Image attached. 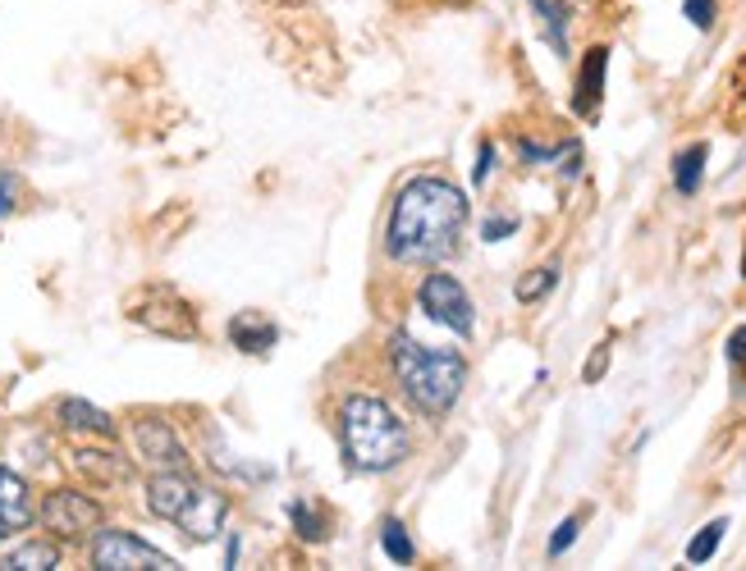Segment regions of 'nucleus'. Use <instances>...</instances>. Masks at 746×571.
Returning a JSON list of instances; mask_svg holds the SVG:
<instances>
[{
  "instance_id": "nucleus-1",
  "label": "nucleus",
  "mask_w": 746,
  "mask_h": 571,
  "mask_svg": "<svg viewBox=\"0 0 746 571\" xmlns=\"http://www.w3.org/2000/svg\"><path fill=\"white\" fill-rule=\"evenodd\" d=\"M467 228V197L450 179L422 174L399 187L390 224H385V252L399 265H435L458 252Z\"/></svg>"
},
{
  "instance_id": "nucleus-2",
  "label": "nucleus",
  "mask_w": 746,
  "mask_h": 571,
  "mask_svg": "<svg viewBox=\"0 0 746 571\" xmlns=\"http://www.w3.org/2000/svg\"><path fill=\"white\" fill-rule=\"evenodd\" d=\"M340 439H344V462L357 476H385L407 462L413 452V430L403 416L371 394H349L340 407Z\"/></svg>"
},
{
  "instance_id": "nucleus-3",
  "label": "nucleus",
  "mask_w": 746,
  "mask_h": 571,
  "mask_svg": "<svg viewBox=\"0 0 746 571\" xmlns=\"http://www.w3.org/2000/svg\"><path fill=\"white\" fill-rule=\"evenodd\" d=\"M390 366L403 398L413 402V411L440 421L450 411L467 385V361L454 348H431V343H417L413 334L394 329L390 334Z\"/></svg>"
},
{
  "instance_id": "nucleus-4",
  "label": "nucleus",
  "mask_w": 746,
  "mask_h": 571,
  "mask_svg": "<svg viewBox=\"0 0 746 571\" xmlns=\"http://www.w3.org/2000/svg\"><path fill=\"white\" fill-rule=\"evenodd\" d=\"M37 521L51 530V540L73 544V540H92L105 526V508L83 489H51L42 508H37Z\"/></svg>"
},
{
  "instance_id": "nucleus-5",
  "label": "nucleus",
  "mask_w": 746,
  "mask_h": 571,
  "mask_svg": "<svg viewBox=\"0 0 746 571\" xmlns=\"http://www.w3.org/2000/svg\"><path fill=\"white\" fill-rule=\"evenodd\" d=\"M129 320H138L142 329H152L161 338H179V343H193L202 329H198V312L183 302L174 288L157 284V288H142L133 302H129Z\"/></svg>"
},
{
  "instance_id": "nucleus-6",
  "label": "nucleus",
  "mask_w": 746,
  "mask_h": 571,
  "mask_svg": "<svg viewBox=\"0 0 746 571\" xmlns=\"http://www.w3.org/2000/svg\"><path fill=\"white\" fill-rule=\"evenodd\" d=\"M92 567L97 571H174L179 562L170 553H161L157 544L138 540L133 530L101 526L92 536Z\"/></svg>"
},
{
  "instance_id": "nucleus-7",
  "label": "nucleus",
  "mask_w": 746,
  "mask_h": 571,
  "mask_svg": "<svg viewBox=\"0 0 746 571\" xmlns=\"http://www.w3.org/2000/svg\"><path fill=\"white\" fill-rule=\"evenodd\" d=\"M417 307L444 325L458 338H472L476 334V307H472V293L454 279V275H426L422 288H417Z\"/></svg>"
},
{
  "instance_id": "nucleus-8",
  "label": "nucleus",
  "mask_w": 746,
  "mask_h": 571,
  "mask_svg": "<svg viewBox=\"0 0 746 571\" xmlns=\"http://www.w3.org/2000/svg\"><path fill=\"white\" fill-rule=\"evenodd\" d=\"M133 448L152 471H189L193 467L183 439L174 435L170 421H161V416H138V421H133Z\"/></svg>"
},
{
  "instance_id": "nucleus-9",
  "label": "nucleus",
  "mask_w": 746,
  "mask_h": 571,
  "mask_svg": "<svg viewBox=\"0 0 746 571\" xmlns=\"http://www.w3.org/2000/svg\"><path fill=\"white\" fill-rule=\"evenodd\" d=\"M69 467L97 489H124L133 480V462L115 448H73Z\"/></svg>"
},
{
  "instance_id": "nucleus-10",
  "label": "nucleus",
  "mask_w": 746,
  "mask_h": 571,
  "mask_svg": "<svg viewBox=\"0 0 746 571\" xmlns=\"http://www.w3.org/2000/svg\"><path fill=\"white\" fill-rule=\"evenodd\" d=\"M225 517H230V499H225V493H215V489L198 485L193 503L183 508V517H179L174 526H179V530H183V536H189V540L206 544V540H215L220 530H225Z\"/></svg>"
},
{
  "instance_id": "nucleus-11",
  "label": "nucleus",
  "mask_w": 746,
  "mask_h": 571,
  "mask_svg": "<svg viewBox=\"0 0 746 571\" xmlns=\"http://www.w3.org/2000/svg\"><path fill=\"white\" fill-rule=\"evenodd\" d=\"M193 493H198V480L189 471H152V480H147V512L161 521H179L183 508L193 503Z\"/></svg>"
},
{
  "instance_id": "nucleus-12",
  "label": "nucleus",
  "mask_w": 746,
  "mask_h": 571,
  "mask_svg": "<svg viewBox=\"0 0 746 571\" xmlns=\"http://www.w3.org/2000/svg\"><path fill=\"white\" fill-rule=\"evenodd\" d=\"M32 521H37V503H32L28 480L10 467H0V526H6L10 536H19Z\"/></svg>"
},
{
  "instance_id": "nucleus-13",
  "label": "nucleus",
  "mask_w": 746,
  "mask_h": 571,
  "mask_svg": "<svg viewBox=\"0 0 746 571\" xmlns=\"http://www.w3.org/2000/svg\"><path fill=\"white\" fill-rule=\"evenodd\" d=\"M605 69H609V47H591L586 60H582V73H577V92H573V110L582 114V120H595V114H601Z\"/></svg>"
},
{
  "instance_id": "nucleus-14",
  "label": "nucleus",
  "mask_w": 746,
  "mask_h": 571,
  "mask_svg": "<svg viewBox=\"0 0 746 571\" xmlns=\"http://www.w3.org/2000/svg\"><path fill=\"white\" fill-rule=\"evenodd\" d=\"M56 416H60V426L64 430H73V435H92V439H115V416L110 411H101L97 402H88V398H64L60 407H56Z\"/></svg>"
},
{
  "instance_id": "nucleus-15",
  "label": "nucleus",
  "mask_w": 746,
  "mask_h": 571,
  "mask_svg": "<svg viewBox=\"0 0 746 571\" xmlns=\"http://www.w3.org/2000/svg\"><path fill=\"white\" fill-rule=\"evenodd\" d=\"M275 338H280V329L256 312H243L230 320V343L239 353H266V348H275Z\"/></svg>"
},
{
  "instance_id": "nucleus-16",
  "label": "nucleus",
  "mask_w": 746,
  "mask_h": 571,
  "mask_svg": "<svg viewBox=\"0 0 746 571\" xmlns=\"http://www.w3.org/2000/svg\"><path fill=\"white\" fill-rule=\"evenodd\" d=\"M705 161H710V146H705V142H692L687 151H678V156H674V187H678L683 197H696V193H700Z\"/></svg>"
},
{
  "instance_id": "nucleus-17",
  "label": "nucleus",
  "mask_w": 746,
  "mask_h": 571,
  "mask_svg": "<svg viewBox=\"0 0 746 571\" xmlns=\"http://www.w3.org/2000/svg\"><path fill=\"white\" fill-rule=\"evenodd\" d=\"M60 562H64L60 540H28V544L6 553V567H14V571H51Z\"/></svg>"
},
{
  "instance_id": "nucleus-18",
  "label": "nucleus",
  "mask_w": 746,
  "mask_h": 571,
  "mask_svg": "<svg viewBox=\"0 0 746 571\" xmlns=\"http://www.w3.org/2000/svg\"><path fill=\"white\" fill-rule=\"evenodd\" d=\"M724 530H728V517H715L710 526H700V536L687 544V562H692V567L710 562V558L719 553V544H724Z\"/></svg>"
},
{
  "instance_id": "nucleus-19",
  "label": "nucleus",
  "mask_w": 746,
  "mask_h": 571,
  "mask_svg": "<svg viewBox=\"0 0 746 571\" xmlns=\"http://www.w3.org/2000/svg\"><path fill=\"white\" fill-rule=\"evenodd\" d=\"M554 284H558V265H541V271H527V275H522L513 293H517L522 307H532V302H541Z\"/></svg>"
},
{
  "instance_id": "nucleus-20",
  "label": "nucleus",
  "mask_w": 746,
  "mask_h": 571,
  "mask_svg": "<svg viewBox=\"0 0 746 571\" xmlns=\"http://www.w3.org/2000/svg\"><path fill=\"white\" fill-rule=\"evenodd\" d=\"M381 549H385V553H390V562H399V567H407V562L417 558V549H413V540H407L403 521H394V517L381 526Z\"/></svg>"
},
{
  "instance_id": "nucleus-21",
  "label": "nucleus",
  "mask_w": 746,
  "mask_h": 571,
  "mask_svg": "<svg viewBox=\"0 0 746 571\" xmlns=\"http://www.w3.org/2000/svg\"><path fill=\"white\" fill-rule=\"evenodd\" d=\"M289 521H293V530H298V540H308V544H321V540H325V521H321L303 499L289 503Z\"/></svg>"
},
{
  "instance_id": "nucleus-22",
  "label": "nucleus",
  "mask_w": 746,
  "mask_h": 571,
  "mask_svg": "<svg viewBox=\"0 0 746 571\" xmlns=\"http://www.w3.org/2000/svg\"><path fill=\"white\" fill-rule=\"evenodd\" d=\"M532 10L545 19V37L554 42V51L564 55L568 51V42H564V28H568V10L564 6H550V0H532Z\"/></svg>"
},
{
  "instance_id": "nucleus-23",
  "label": "nucleus",
  "mask_w": 746,
  "mask_h": 571,
  "mask_svg": "<svg viewBox=\"0 0 746 571\" xmlns=\"http://www.w3.org/2000/svg\"><path fill=\"white\" fill-rule=\"evenodd\" d=\"M577 536H582V512H573V517L558 521V530L550 536V558H564V553L577 544Z\"/></svg>"
},
{
  "instance_id": "nucleus-24",
  "label": "nucleus",
  "mask_w": 746,
  "mask_h": 571,
  "mask_svg": "<svg viewBox=\"0 0 746 571\" xmlns=\"http://www.w3.org/2000/svg\"><path fill=\"white\" fill-rule=\"evenodd\" d=\"M683 19H692V28H700V32H710L719 19V6L715 0H683Z\"/></svg>"
},
{
  "instance_id": "nucleus-25",
  "label": "nucleus",
  "mask_w": 746,
  "mask_h": 571,
  "mask_svg": "<svg viewBox=\"0 0 746 571\" xmlns=\"http://www.w3.org/2000/svg\"><path fill=\"white\" fill-rule=\"evenodd\" d=\"M605 370H609V343H595V348H591V361L582 366V385H601Z\"/></svg>"
},
{
  "instance_id": "nucleus-26",
  "label": "nucleus",
  "mask_w": 746,
  "mask_h": 571,
  "mask_svg": "<svg viewBox=\"0 0 746 571\" xmlns=\"http://www.w3.org/2000/svg\"><path fill=\"white\" fill-rule=\"evenodd\" d=\"M724 353H728V366H733V370H746V325H737V329L728 334Z\"/></svg>"
},
{
  "instance_id": "nucleus-27",
  "label": "nucleus",
  "mask_w": 746,
  "mask_h": 571,
  "mask_svg": "<svg viewBox=\"0 0 746 571\" xmlns=\"http://www.w3.org/2000/svg\"><path fill=\"white\" fill-rule=\"evenodd\" d=\"M513 228H517V220H513V215H491L486 224H481V238H486V243H500V238H508V234H513Z\"/></svg>"
},
{
  "instance_id": "nucleus-28",
  "label": "nucleus",
  "mask_w": 746,
  "mask_h": 571,
  "mask_svg": "<svg viewBox=\"0 0 746 571\" xmlns=\"http://www.w3.org/2000/svg\"><path fill=\"white\" fill-rule=\"evenodd\" d=\"M491 165H495V146L491 142H481V156H476V170H472V179H476V187L491 179Z\"/></svg>"
},
{
  "instance_id": "nucleus-29",
  "label": "nucleus",
  "mask_w": 746,
  "mask_h": 571,
  "mask_svg": "<svg viewBox=\"0 0 746 571\" xmlns=\"http://www.w3.org/2000/svg\"><path fill=\"white\" fill-rule=\"evenodd\" d=\"M10 211H14V179L0 174V220H6Z\"/></svg>"
},
{
  "instance_id": "nucleus-30",
  "label": "nucleus",
  "mask_w": 746,
  "mask_h": 571,
  "mask_svg": "<svg viewBox=\"0 0 746 571\" xmlns=\"http://www.w3.org/2000/svg\"><path fill=\"white\" fill-rule=\"evenodd\" d=\"M239 562V536H230V544H225V567H234Z\"/></svg>"
},
{
  "instance_id": "nucleus-31",
  "label": "nucleus",
  "mask_w": 746,
  "mask_h": 571,
  "mask_svg": "<svg viewBox=\"0 0 746 571\" xmlns=\"http://www.w3.org/2000/svg\"><path fill=\"white\" fill-rule=\"evenodd\" d=\"M742 279H746V256H742Z\"/></svg>"
},
{
  "instance_id": "nucleus-32",
  "label": "nucleus",
  "mask_w": 746,
  "mask_h": 571,
  "mask_svg": "<svg viewBox=\"0 0 746 571\" xmlns=\"http://www.w3.org/2000/svg\"><path fill=\"white\" fill-rule=\"evenodd\" d=\"M742 69H746V64H742ZM742 96H746V92H742Z\"/></svg>"
}]
</instances>
